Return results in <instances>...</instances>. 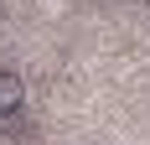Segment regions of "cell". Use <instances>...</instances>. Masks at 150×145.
Listing matches in <instances>:
<instances>
[{
  "mask_svg": "<svg viewBox=\"0 0 150 145\" xmlns=\"http://www.w3.org/2000/svg\"><path fill=\"white\" fill-rule=\"evenodd\" d=\"M31 11H36V21H67L73 0H31Z\"/></svg>",
  "mask_w": 150,
  "mask_h": 145,
  "instance_id": "7a4b0ae2",
  "label": "cell"
},
{
  "mask_svg": "<svg viewBox=\"0 0 150 145\" xmlns=\"http://www.w3.org/2000/svg\"><path fill=\"white\" fill-rule=\"evenodd\" d=\"M145 5H150V0H145Z\"/></svg>",
  "mask_w": 150,
  "mask_h": 145,
  "instance_id": "3957f363",
  "label": "cell"
},
{
  "mask_svg": "<svg viewBox=\"0 0 150 145\" xmlns=\"http://www.w3.org/2000/svg\"><path fill=\"white\" fill-rule=\"evenodd\" d=\"M26 104V78L16 68H0V114H21Z\"/></svg>",
  "mask_w": 150,
  "mask_h": 145,
  "instance_id": "6da1fadb",
  "label": "cell"
}]
</instances>
